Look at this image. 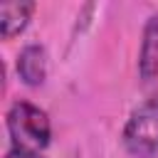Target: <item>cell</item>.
Masks as SVG:
<instances>
[{
  "label": "cell",
  "instance_id": "8992f818",
  "mask_svg": "<svg viewBox=\"0 0 158 158\" xmlns=\"http://www.w3.org/2000/svg\"><path fill=\"white\" fill-rule=\"evenodd\" d=\"M5 158H44L42 153L37 151H27V148H17V146H10L5 151Z\"/></svg>",
  "mask_w": 158,
  "mask_h": 158
},
{
  "label": "cell",
  "instance_id": "5b68a950",
  "mask_svg": "<svg viewBox=\"0 0 158 158\" xmlns=\"http://www.w3.org/2000/svg\"><path fill=\"white\" fill-rule=\"evenodd\" d=\"M37 5L35 2H2L0 5V35L2 40H12L27 30L32 22Z\"/></svg>",
  "mask_w": 158,
  "mask_h": 158
},
{
  "label": "cell",
  "instance_id": "277c9868",
  "mask_svg": "<svg viewBox=\"0 0 158 158\" xmlns=\"http://www.w3.org/2000/svg\"><path fill=\"white\" fill-rule=\"evenodd\" d=\"M138 77L143 84L158 81V12H153L141 32L138 44Z\"/></svg>",
  "mask_w": 158,
  "mask_h": 158
},
{
  "label": "cell",
  "instance_id": "7a4b0ae2",
  "mask_svg": "<svg viewBox=\"0 0 158 158\" xmlns=\"http://www.w3.org/2000/svg\"><path fill=\"white\" fill-rule=\"evenodd\" d=\"M121 146L131 158H158V91L128 114L121 128Z\"/></svg>",
  "mask_w": 158,
  "mask_h": 158
},
{
  "label": "cell",
  "instance_id": "6da1fadb",
  "mask_svg": "<svg viewBox=\"0 0 158 158\" xmlns=\"http://www.w3.org/2000/svg\"><path fill=\"white\" fill-rule=\"evenodd\" d=\"M5 128L10 146L42 153L52 141V123L44 109L27 99H15L5 111Z\"/></svg>",
  "mask_w": 158,
  "mask_h": 158
},
{
  "label": "cell",
  "instance_id": "3957f363",
  "mask_svg": "<svg viewBox=\"0 0 158 158\" xmlns=\"http://www.w3.org/2000/svg\"><path fill=\"white\" fill-rule=\"evenodd\" d=\"M15 72H17V79L30 86V89H37L47 81V72H49V54H47V47L40 44V42H30L20 49L17 59H15Z\"/></svg>",
  "mask_w": 158,
  "mask_h": 158
}]
</instances>
